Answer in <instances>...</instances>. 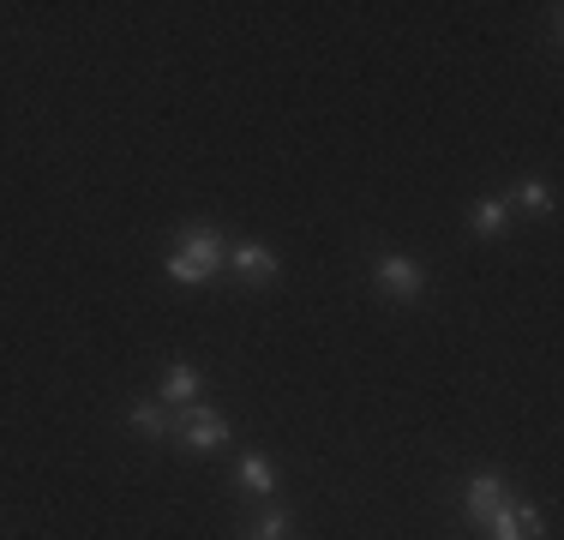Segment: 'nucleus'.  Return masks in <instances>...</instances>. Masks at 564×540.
<instances>
[{
	"label": "nucleus",
	"mask_w": 564,
	"mask_h": 540,
	"mask_svg": "<svg viewBox=\"0 0 564 540\" xmlns=\"http://www.w3.org/2000/svg\"><path fill=\"white\" fill-rule=\"evenodd\" d=\"M235 480L247 486V498L252 505H271V493H276V475H271V463H264V456H240V468H235Z\"/></svg>",
	"instance_id": "obj_8"
},
{
	"label": "nucleus",
	"mask_w": 564,
	"mask_h": 540,
	"mask_svg": "<svg viewBox=\"0 0 564 540\" xmlns=\"http://www.w3.org/2000/svg\"><path fill=\"white\" fill-rule=\"evenodd\" d=\"M198 390H205V378H198V367H169V378H163V409H193L198 402Z\"/></svg>",
	"instance_id": "obj_7"
},
{
	"label": "nucleus",
	"mask_w": 564,
	"mask_h": 540,
	"mask_svg": "<svg viewBox=\"0 0 564 540\" xmlns=\"http://www.w3.org/2000/svg\"><path fill=\"white\" fill-rule=\"evenodd\" d=\"M132 432H144V439H169L174 432V409H163V402H132Z\"/></svg>",
	"instance_id": "obj_9"
},
{
	"label": "nucleus",
	"mask_w": 564,
	"mask_h": 540,
	"mask_svg": "<svg viewBox=\"0 0 564 540\" xmlns=\"http://www.w3.org/2000/svg\"><path fill=\"white\" fill-rule=\"evenodd\" d=\"M480 529H487L492 540H541V510L522 505V498H510L499 517H487Z\"/></svg>",
	"instance_id": "obj_5"
},
{
	"label": "nucleus",
	"mask_w": 564,
	"mask_h": 540,
	"mask_svg": "<svg viewBox=\"0 0 564 540\" xmlns=\"http://www.w3.org/2000/svg\"><path fill=\"white\" fill-rule=\"evenodd\" d=\"M505 223H510V205H505V198H480V205L468 210V228H475L480 240H499Z\"/></svg>",
	"instance_id": "obj_10"
},
{
	"label": "nucleus",
	"mask_w": 564,
	"mask_h": 540,
	"mask_svg": "<svg viewBox=\"0 0 564 540\" xmlns=\"http://www.w3.org/2000/svg\"><path fill=\"white\" fill-rule=\"evenodd\" d=\"M228 264H235V277H247V282H271L276 277V252L264 247V240H235V247H228Z\"/></svg>",
	"instance_id": "obj_6"
},
{
	"label": "nucleus",
	"mask_w": 564,
	"mask_h": 540,
	"mask_svg": "<svg viewBox=\"0 0 564 540\" xmlns=\"http://www.w3.org/2000/svg\"><path fill=\"white\" fill-rule=\"evenodd\" d=\"M372 282H379V289L391 294L397 306H414L433 277H426V264L409 259V252H379V259H372Z\"/></svg>",
	"instance_id": "obj_2"
},
{
	"label": "nucleus",
	"mask_w": 564,
	"mask_h": 540,
	"mask_svg": "<svg viewBox=\"0 0 564 540\" xmlns=\"http://www.w3.org/2000/svg\"><path fill=\"white\" fill-rule=\"evenodd\" d=\"M289 534H294V517L282 505H264L259 517L247 522V540H289Z\"/></svg>",
	"instance_id": "obj_12"
},
{
	"label": "nucleus",
	"mask_w": 564,
	"mask_h": 540,
	"mask_svg": "<svg viewBox=\"0 0 564 540\" xmlns=\"http://www.w3.org/2000/svg\"><path fill=\"white\" fill-rule=\"evenodd\" d=\"M510 210H529V216H553V186L546 181H517V193L505 198Z\"/></svg>",
	"instance_id": "obj_11"
},
{
	"label": "nucleus",
	"mask_w": 564,
	"mask_h": 540,
	"mask_svg": "<svg viewBox=\"0 0 564 540\" xmlns=\"http://www.w3.org/2000/svg\"><path fill=\"white\" fill-rule=\"evenodd\" d=\"M510 505V480L505 475H475L468 480V493H463V510H468V522H487V517H499V510Z\"/></svg>",
	"instance_id": "obj_4"
},
{
	"label": "nucleus",
	"mask_w": 564,
	"mask_h": 540,
	"mask_svg": "<svg viewBox=\"0 0 564 540\" xmlns=\"http://www.w3.org/2000/svg\"><path fill=\"white\" fill-rule=\"evenodd\" d=\"M228 264V240L217 235L210 223H193L174 235V252H169V277L186 282V289H205L210 277Z\"/></svg>",
	"instance_id": "obj_1"
},
{
	"label": "nucleus",
	"mask_w": 564,
	"mask_h": 540,
	"mask_svg": "<svg viewBox=\"0 0 564 540\" xmlns=\"http://www.w3.org/2000/svg\"><path fill=\"white\" fill-rule=\"evenodd\" d=\"M169 439H181V451L210 456V451H223V444H228V421L217 409H205V402H193V409H174V432H169Z\"/></svg>",
	"instance_id": "obj_3"
}]
</instances>
